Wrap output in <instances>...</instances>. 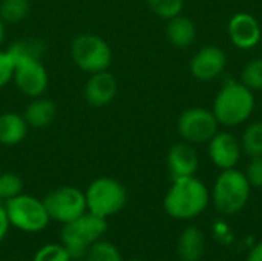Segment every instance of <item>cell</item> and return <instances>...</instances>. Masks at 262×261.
Returning a JSON list of instances; mask_svg holds the SVG:
<instances>
[{"mask_svg":"<svg viewBox=\"0 0 262 261\" xmlns=\"http://www.w3.org/2000/svg\"><path fill=\"white\" fill-rule=\"evenodd\" d=\"M9 55L14 62L12 80L18 91L31 98L40 97L48 88V72L43 66L41 45L37 40L15 42L8 48Z\"/></svg>","mask_w":262,"mask_h":261,"instance_id":"1","label":"cell"},{"mask_svg":"<svg viewBox=\"0 0 262 261\" xmlns=\"http://www.w3.org/2000/svg\"><path fill=\"white\" fill-rule=\"evenodd\" d=\"M209 198L206 185L195 175L177 178L164 197V209L177 220H189L207 208Z\"/></svg>","mask_w":262,"mask_h":261,"instance_id":"2","label":"cell"},{"mask_svg":"<svg viewBox=\"0 0 262 261\" xmlns=\"http://www.w3.org/2000/svg\"><path fill=\"white\" fill-rule=\"evenodd\" d=\"M255 109V95L244 83L229 80L220 89L212 112L220 125L235 128L246 123Z\"/></svg>","mask_w":262,"mask_h":261,"instance_id":"3","label":"cell"},{"mask_svg":"<svg viewBox=\"0 0 262 261\" xmlns=\"http://www.w3.org/2000/svg\"><path fill=\"white\" fill-rule=\"evenodd\" d=\"M107 229L106 218L97 217L91 212H84L71 223H66L61 229V242L68 249L72 260L83 258L89 248L101 238Z\"/></svg>","mask_w":262,"mask_h":261,"instance_id":"4","label":"cell"},{"mask_svg":"<svg viewBox=\"0 0 262 261\" xmlns=\"http://www.w3.org/2000/svg\"><path fill=\"white\" fill-rule=\"evenodd\" d=\"M252 186L244 172L232 168L220 174L213 186V203L221 214L233 215L244 209L249 202Z\"/></svg>","mask_w":262,"mask_h":261,"instance_id":"5","label":"cell"},{"mask_svg":"<svg viewBox=\"0 0 262 261\" xmlns=\"http://www.w3.org/2000/svg\"><path fill=\"white\" fill-rule=\"evenodd\" d=\"M84 195L88 212L101 218H107L120 212L127 198L124 186L111 177H100L94 180Z\"/></svg>","mask_w":262,"mask_h":261,"instance_id":"6","label":"cell"},{"mask_svg":"<svg viewBox=\"0 0 262 261\" xmlns=\"http://www.w3.org/2000/svg\"><path fill=\"white\" fill-rule=\"evenodd\" d=\"M74 63L88 74L107 71L112 63V49L107 42L97 34H80L71 45Z\"/></svg>","mask_w":262,"mask_h":261,"instance_id":"7","label":"cell"},{"mask_svg":"<svg viewBox=\"0 0 262 261\" xmlns=\"http://www.w3.org/2000/svg\"><path fill=\"white\" fill-rule=\"evenodd\" d=\"M5 209L9 223L23 232H40L51 220L43 200H37L35 197L26 194L6 200Z\"/></svg>","mask_w":262,"mask_h":261,"instance_id":"8","label":"cell"},{"mask_svg":"<svg viewBox=\"0 0 262 261\" xmlns=\"http://www.w3.org/2000/svg\"><path fill=\"white\" fill-rule=\"evenodd\" d=\"M43 203L49 218L63 225L74 222L88 211L84 192L74 186H61L51 191L45 197Z\"/></svg>","mask_w":262,"mask_h":261,"instance_id":"9","label":"cell"},{"mask_svg":"<svg viewBox=\"0 0 262 261\" xmlns=\"http://www.w3.org/2000/svg\"><path fill=\"white\" fill-rule=\"evenodd\" d=\"M215 114L204 108L186 109L178 118V132L187 143H206L218 132Z\"/></svg>","mask_w":262,"mask_h":261,"instance_id":"10","label":"cell"},{"mask_svg":"<svg viewBox=\"0 0 262 261\" xmlns=\"http://www.w3.org/2000/svg\"><path fill=\"white\" fill-rule=\"evenodd\" d=\"M241 154V142L230 132H216L209 142V158L221 171L235 168Z\"/></svg>","mask_w":262,"mask_h":261,"instance_id":"11","label":"cell"},{"mask_svg":"<svg viewBox=\"0 0 262 261\" xmlns=\"http://www.w3.org/2000/svg\"><path fill=\"white\" fill-rule=\"evenodd\" d=\"M227 65V55L220 46L201 48L190 62V72L201 82H210L220 77Z\"/></svg>","mask_w":262,"mask_h":261,"instance_id":"12","label":"cell"},{"mask_svg":"<svg viewBox=\"0 0 262 261\" xmlns=\"http://www.w3.org/2000/svg\"><path fill=\"white\" fill-rule=\"evenodd\" d=\"M227 32L232 43L239 49H252L262 38L259 22L249 12L235 14L227 25Z\"/></svg>","mask_w":262,"mask_h":261,"instance_id":"13","label":"cell"},{"mask_svg":"<svg viewBox=\"0 0 262 261\" xmlns=\"http://www.w3.org/2000/svg\"><path fill=\"white\" fill-rule=\"evenodd\" d=\"M117 89L118 85L115 77L109 71H101V72L91 74V77L84 85L83 95L91 106L100 108L109 105L115 98Z\"/></svg>","mask_w":262,"mask_h":261,"instance_id":"14","label":"cell"},{"mask_svg":"<svg viewBox=\"0 0 262 261\" xmlns=\"http://www.w3.org/2000/svg\"><path fill=\"white\" fill-rule=\"evenodd\" d=\"M198 154L190 143H177L167 152V168L172 180L193 177L198 171Z\"/></svg>","mask_w":262,"mask_h":261,"instance_id":"15","label":"cell"},{"mask_svg":"<svg viewBox=\"0 0 262 261\" xmlns=\"http://www.w3.org/2000/svg\"><path fill=\"white\" fill-rule=\"evenodd\" d=\"M28 123L23 115L17 112L0 114V143L6 146L18 145L26 138Z\"/></svg>","mask_w":262,"mask_h":261,"instance_id":"16","label":"cell"},{"mask_svg":"<svg viewBox=\"0 0 262 261\" xmlns=\"http://www.w3.org/2000/svg\"><path fill=\"white\" fill-rule=\"evenodd\" d=\"M55 112H57V108H55L54 102L49 98H43L40 95V97H35L26 106L23 117L29 128L43 129L48 125H51V122L55 117Z\"/></svg>","mask_w":262,"mask_h":261,"instance_id":"17","label":"cell"},{"mask_svg":"<svg viewBox=\"0 0 262 261\" xmlns=\"http://www.w3.org/2000/svg\"><path fill=\"white\" fill-rule=\"evenodd\" d=\"M166 35L173 46L187 48L195 42L196 28H195V23L189 17L180 14V15L167 20Z\"/></svg>","mask_w":262,"mask_h":261,"instance_id":"18","label":"cell"},{"mask_svg":"<svg viewBox=\"0 0 262 261\" xmlns=\"http://www.w3.org/2000/svg\"><path fill=\"white\" fill-rule=\"evenodd\" d=\"M204 254V235L195 228L189 226L183 231L178 242V255L183 261H200Z\"/></svg>","mask_w":262,"mask_h":261,"instance_id":"19","label":"cell"},{"mask_svg":"<svg viewBox=\"0 0 262 261\" xmlns=\"http://www.w3.org/2000/svg\"><path fill=\"white\" fill-rule=\"evenodd\" d=\"M243 151L252 157H262V122L249 125L241 137Z\"/></svg>","mask_w":262,"mask_h":261,"instance_id":"20","label":"cell"},{"mask_svg":"<svg viewBox=\"0 0 262 261\" xmlns=\"http://www.w3.org/2000/svg\"><path fill=\"white\" fill-rule=\"evenodd\" d=\"M29 14V0H2L0 18L5 23H18Z\"/></svg>","mask_w":262,"mask_h":261,"instance_id":"21","label":"cell"},{"mask_svg":"<svg viewBox=\"0 0 262 261\" xmlns=\"http://www.w3.org/2000/svg\"><path fill=\"white\" fill-rule=\"evenodd\" d=\"M149 8L158 17L164 20H170L181 14L184 8V0H146Z\"/></svg>","mask_w":262,"mask_h":261,"instance_id":"22","label":"cell"},{"mask_svg":"<svg viewBox=\"0 0 262 261\" xmlns=\"http://www.w3.org/2000/svg\"><path fill=\"white\" fill-rule=\"evenodd\" d=\"M86 257V261H121L120 252L114 245L100 240L89 248Z\"/></svg>","mask_w":262,"mask_h":261,"instance_id":"23","label":"cell"},{"mask_svg":"<svg viewBox=\"0 0 262 261\" xmlns=\"http://www.w3.org/2000/svg\"><path fill=\"white\" fill-rule=\"evenodd\" d=\"M241 80L250 91H262V57L250 60L244 66Z\"/></svg>","mask_w":262,"mask_h":261,"instance_id":"24","label":"cell"},{"mask_svg":"<svg viewBox=\"0 0 262 261\" xmlns=\"http://www.w3.org/2000/svg\"><path fill=\"white\" fill-rule=\"evenodd\" d=\"M23 191V180L20 175L14 172H5L0 175V197L2 198H14L20 195Z\"/></svg>","mask_w":262,"mask_h":261,"instance_id":"25","label":"cell"},{"mask_svg":"<svg viewBox=\"0 0 262 261\" xmlns=\"http://www.w3.org/2000/svg\"><path fill=\"white\" fill-rule=\"evenodd\" d=\"M71 255L63 245H46L38 249L32 261H71Z\"/></svg>","mask_w":262,"mask_h":261,"instance_id":"26","label":"cell"},{"mask_svg":"<svg viewBox=\"0 0 262 261\" xmlns=\"http://www.w3.org/2000/svg\"><path fill=\"white\" fill-rule=\"evenodd\" d=\"M244 175L252 188H262V157L250 158Z\"/></svg>","mask_w":262,"mask_h":261,"instance_id":"27","label":"cell"},{"mask_svg":"<svg viewBox=\"0 0 262 261\" xmlns=\"http://www.w3.org/2000/svg\"><path fill=\"white\" fill-rule=\"evenodd\" d=\"M14 62L8 51H0V88L6 86L12 80Z\"/></svg>","mask_w":262,"mask_h":261,"instance_id":"28","label":"cell"},{"mask_svg":"<svg viewBox=\"0 0 262 261\" xmlns=\"http://www.w3.org/2000/svg\"><path fill=\"white\" fill-rule=\"evenodd\" d=\"M9 218H8V214H6V209L0 206V243L3 242V238L6 237L8 234V229H9Z\"/></svg>","mask_w":262,"mask_h":261,"instance_id":"29","label":"cell"},{"mask_svg":"<svg viewBox=\"0 0 262 261\" xmlns=\"http://www.w3.org/2000/svg\"><path fill=\"white\" fill-rule=\"evenodd\" d=\"M247 261H262V242L250 251Z\"/></svg>","mask_w":262,"mask_h":261,"instance_id":"30","label":"cell"},{"mask_svg":"<svg viewBox=\"0 0 262 261\" xmlns=\"http://www.w3.org/2000/svg\"><path fill=\"white\" fill-rule=\"evenodd\" d=\"M5 34H6V31H5V22L0 18V45H2L3 40H5Z\"/></svg>","mask_w":262,"mask_h":261,"instance_id":"31","label":"cell"},{"mask_svg":"<svg viewBox=\"0 0 262 261\" xmlns=\"http://www.w3.org/2000/svg\"><path fill=\"white\" fill-rule=\"evenodd\" d=\"M129 261H143V260H129Z\"/></svg>","mask_w":262,"mask_h":261,"instance_id":"32","label":"cell"},{"mask_svg":"<svg viewBox=\"0 0 262 261\" xmlns=\"http://www.w3.org/2000/svg\"><path fill=\"white\" fill-rule=\"evenodd\" d=\"M0 198H2V197H0Z\"/></svg>","mask_w":262,"mask_h":261,"instance_id":"33","label":"cell"}]
</instances>
